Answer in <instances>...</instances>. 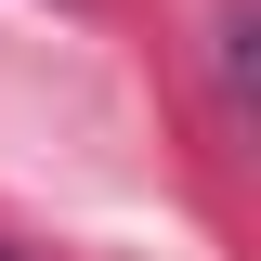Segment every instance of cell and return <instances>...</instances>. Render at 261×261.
Segmentation results:
<instances>
[{
    "label": "cell",
    "mask_w": 261,
    "mask_h": 261,
    "mask_svg": "<svg viewBox=\"0 0 261 261\" xmlns=\"http://www.w3.org/2000/svg\"><path fill=\"white\" fill-rule=\"evenodd\" d=\"M0 261H13V248H0Z\"/></svg>",
    "instance_id": "cell-1"
}]
</instances>
